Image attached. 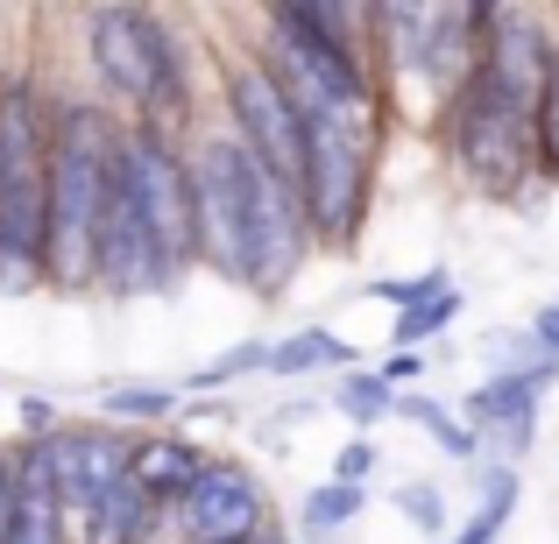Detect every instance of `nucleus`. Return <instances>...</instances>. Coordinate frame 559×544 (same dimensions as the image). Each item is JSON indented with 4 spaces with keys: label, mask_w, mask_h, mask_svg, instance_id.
I'll return each instance as SVG.
<instances>
[{
    "label": "nucleus",
    "mask_w": 559,
    "mask_h": 544,
    "mask_svg": "<svg viewBox=\"0 0 559 544\" xmlns=\"http://www.w3.org/2000/svg\"><path fill=\"white\" fill-rule=\"evenodd\" d=\"M552 50L559 36L546 28V14L496 8L475 71L439 107V142H447V164L461 170L467 191L524 198L532 184H546L538 178V99H546Z\"/></svg>",
    "instance_id": "f257e3e1"
},
{
    "label": "nucleus",
    "mask_w": 559,
    "mask_h": 544,
    "mask_svg": "<svg viewBox=\"0 0 559 544\" xmlns=\"http://www.w3.org/2000/svg\"><path fill=\"white\" fill-rule=\"evenodd\" d=\"M121 135H128V121L99 93L57 99V142H50V290H64V298L99 290V219H107Z\"/></svg>",
    "instance_id": "f03ea898"
},
{
    "label": "nucleus",
    "mask_w": 559,
    "mask_h": 544,
    "mask_svg": "<svg viewBox=\"0 0 559 544\" xmlns=\"http://www.w3.org/2000/svg\"><path fill=\"white\" fill-rule=\"evenodd\" d=\"M50 142L57 93L28 71L0 78V290L50 283Z\"/></svg>",
    "instance_id": "7ed1b4c3"
},
{
    "label": "nucleus",
    "mask_w": 559,
    "mask_h": 544,
    "mask_svg": "<svg viewBox=\"0 0 559 544\" xmlns=\"http://www.w3.org/2000/svg\"><path fill=\"white\" fill-rule=\"evenodd\" d=\"M85 64H93V93L121 121H156L185 135L191 50H185L178 22H164L156 8H135V0L85 8Z\"/></svg>",
    "instance_id": "20e7f679"
},
{
    "label": "nucleus",
    "mask_w": 559,
    "mask_h": 544,
    "mask_svg": "<svg viewBox=\"0 0 559 544\" xmlns=\"http://www.w3.org/2000/svg\"><path fill=\"white\" fill-rule=\"evenodd\" d=\"M390 142V128H355V121H312L305 135V227H312V247L326 255H347L361 241V219H369L376 198V156Z\"/></svg>",
    "instance_id": "39448f33"
},
{
    "label": "nucleus",
    "mask_w": 559,
    "mask_h": 544,
    "mask_svg": "<svg viewBox=\"0 0 559 544\" xmlns=\"http://www.w3.org/2000/svg\"><path fill=\"white\" fill-rule=\"evenodd\" d=\"M121 178L128 198H135L142 227H150L156 255H164L170 283L199 269V233H191V142L178 128L156 121H128L121 135Z\"/></svg>",
    "instance_id": "423d86ee"
},
{
    "label": "nucleus",
    "mask_w": 559,
    "mask_h": 544,
    "mask_svg": "<svg viewBox=\"0 0 559 544\" xmlns=\"http://www.w3.org/2000/svg\"><path fill=\"white\" fill-rule=\"evenodd\" d=\"M219 99H227V135L241 142L270 178L305 184V135H312V121H305V107L284 93V78L262 64V50L219 57Z\"/></svg>",
    "instance_id": "0eeeda50"
},
{
    "label": "nucleus",
    "mask_w": 559,
    "mask_h": 544,
    "mask_svg": "<svg viewBox=\"0 0 559 544\" xmlns=\"http://www.w3.org/2000/svg\"><path fill=\"white\" fill-rule=\"evenodd\" d=\"M241 219H248V276H241V290L284 298L290 276L305 269V255H319V247H312V227H305L298 184L270 178L248 149H241Z\"/></svg>",
    "instance_id": "6e6552de"
},
{
    "label": "nucleus",
    "mask_w": 559,
    "mask_h": 544,
    "mask_svg": "<svg viewBox=\"0 0 559 544\" xmlns=\"http://www.w3.org/2000/svg\"><path fill=\"white\" fill-rule=\"evenodd\" d=\"M191 233H199V269L241 283L248 276V219H241V142L227 128L191 142Z\"/></svg>",
    "instance_id": "1a4fd4ad"
},
{
    "label": "nucleus",
    "mask_w": 559,
    "mask_h": 544,
    "mask_svg": "<svg viewBox=\"0 0 559 544\" xmlns=\"http://www.w3.org/2000/svg\"><path fill=\"white\" fill-rule=\"evenodd\" d=\"M170 523L185 531V544H255V537L276 531L262 481L248 474L241 460H227V452L205 460V474L191 481V495L170 509Z\"/></svg>",
    "instance_id": "9d476101"
},
{
    "label": "nucleus",
    "mask_w": 559,
    "mask_h": 544,
    "mask_svg": "<svg viewBox=\"0 0 559 544\" xmlns=\"http://www.w3.org/2000/svg\"><path fill=\"white\" fill-rule=\"evenodd\" d=\"M128 460H135V432H121V424H107V418L57 424L50 432V467H57V488H64L71 517L107 503L128 481Z\"/></svg>",
    "instance_id": "9b49d317"
},
{
    "label": "nucleus",
    "mask_w": 559,
    "mask_h": 544,
    "mask_svg": "<svg viewBox=\"0 0 559 544\" xmlns=\"http://www.w3.org/2000/svg\"><path fill=\"white\" fill-rule=\"evenodd\" d=\"M8 544H79V517H71L64 488L50 467V438H14V523Z\"/></svg>",
    "instance_id": "f8f14e48"
},
{
    "label": "nucleus",
    "mask_w": 559,
    "mask_h": 544,
    "mask_svg": "<svg viewBox=\"0 0 559 544\" xmlns=\"http://www.w3.org/2000/svg\"><path fill=\"white\" fill-rule=\"evenodd\" d=\"M559 361H532V367H510V375H489L481 389H467V424L475 432H496L503 452H524L538 432V403H546Z\"/></svg>",
    "instance_id": "ddd939ff"
},
{
    "label": "nucleus",
    "mask_w": 559,
    "mask_h": 544,
    "mask_svg": "<svg viewBox=\"0 0 559 544\" xmlns=\"http://www.w3.org/2000/svg\"><path fill=\"white\" fill-rule=\"evenodd\" d=\"M205 460H213V452H205L199 438H185V432H135L128 481H135L142 495H156L164 509H178L185 495H191V481L205 474Z\"/></svg>",
    "instance_id": "4468645a"
},
{
    "label": "nucleus",
    "mask_w": 559,
    "mask_h": 544,
    "mask_svg": "<svg viewBox=\"0 0 559 544\" xmlns=\"http://www.w3.org/2000/svg\"><path fill=\"white\" fill-rule=\"evenodd\" d=\"M164 523H170V509L156 503V495H142L135 481H121L99 509L79 517V544H156Z\"/></svg>",
    "instance_id": "2eb2a0df"
},
{
    "label": "nucleus",
    "mask_w": 559,
    "mask_h": 544,
    "mask_svg": "<svg viewBox=\"0 0 559 544\" xmlns=\"http://www.w3.org/2000/svg\"><path fill=\"white\" fill-rule=\"evenodd\" d=\"M347 375L355 367V347L341 340V333H326V326H305V333H284V340L270 347V375L276 382H298V375Z\"/></svg>",
    "instance_id": "dca6fc26"
},
{
    "label": "nucleus",
    "mask_w": 559,
    "mask_h": 544,
    "mask_svg": "<svg viewBox=\"0 0 559 544\" xmlns=\"http://www.w3.org/2000/svg\"><path fill=\"white\" fill-rule=\"evenodd\" d=\"M185 410V382H114L99 389V418L107 424H170Z\"/></svg>",
    "instance_id": "f3484780"
},
{
    "label": "nucleus",
    "mask_w": 559,
    "mask_h": 544,
    "mask_svg": "<svg viewBox=\"0 0 559 544\" xmlns=\"http://www.w3.org/2000/svg\"><path fill=\"white\" fill-rule=\"evenodd\" d=\"M361 509H369V488H347V481H319V488L305 495V509H298V531H305V537H333V531H347Z\"/></svg>",
    "instance_id": "a211bd4d"
},
{
    "label": "nucleus",
    "mask_w": 559,
    "mask_h": 544,
    "mask_svg": "<svg viewBox=\"0 0 559 544\" xmlns=\"http://www.w3.org/2000/svg\"><path fill=\"white\" fill-rule=\"evenodd\" d=\"M518 495H524L518 474H510V467H496L489 488H481V503H475V517L453 531V544H496V537H503V523L518 517Z\"/></svg>",
    "instance_id": "6ab92c4d"
},
{
    "label": "nucleus",
    "mask_w": 559,
    "mask_h": 544,
    "mask_svg": "<svg viewBox=\"0 0 559 544\" xmlns=\"http://www.w3.org/2000/svg\"><path fill=\"white\" fill-rule=\"evenodd\" d=\"M396 418L425 424V432L439 438V452H447V460H475V452H481V432H475V424H453V410L432 403V396H396Z\"/></svg>",
    "instance_id": "aec40b11"
},
{
    "label": "nucleus",
    "mask_w": 559,
    "mask_h": 544,
    "mask_svg": "<svg viewBox=\"0 0 559 544\" xmlns=\"http://www.w3.org/2000/svg\"><path fill=\"white\" fill-rule=\"evenodd\" d=\"M396 396L404 389H390V382L369 375V367H347L341 389H333V410H341L347 424H382V418H396Z\"/></svg>",
    "instance_id": "412c9836"
},
{
    "label": "nucleus",
    "mask_w": 559,
    "mask_h": 544,
    "mask_svg": "<svg viewBox=\"0 0 559 544\" xmlns=\"http://www.w3.org/2000/svg\"><path fill=\"white\" fill-rule=\"evenodd\" d=\"M453 318H461V290H447V298L418 304V312H396V326H390V354H418V347L432 340L439 326H453Z\"/></svg>",
    "instance_id": "4be33fe9"
},
{
    "label": "nucleus",
    "mask_w": 559,
    "mask_h": 544,
    "mask_svg": "<svg viewBox=\"0 0 559 544\" xmlns=\"http://www.w3.org/2000/svg\"><path fill=\"white\" fill-rule=\"evenodd\" d=\"M255 367H270V347H262V340H248V347H234V354L205 361L199 375H185V396H199V389H219V382H241V375H255Z\"/></svg>",
    "instance_id": "5701e85b"
},
{
    "label": "nucleus",
    "mask_w": 559,
    "mask_h": 544,
    "mask_svg": "<svg viewBox=\"0 0 559 544\" xmlns=\"http://www.w3.org/2000/svg\"><path fill=\"white\" fill-rule=\"evenodd\" d=\"M538 178L559 184V50L546 71V99H538Z\"/></svg>",
    "instance_id": "b1692460"
},
{
    "label": "nucleus",
    "mask_w": 559,
    "mask_h": 544,
    "mask_svg": "<svg viewBox=\"0 0 559 544\" xmlns=\"http://www.w3.org/2000/svg\"><path fill=\"white\" fill-rule=\"evenodd\" d=\"M447 269H418V276H396V283H369V298L382 304H396V312H418V304H432V298H447Z\"/></svg>",
    "instance_id": "393cba45"
},
{
    "label": "nucleus",
    "mask_w": 559,
    "mask_h": 544,
    "mask_svg": "<svg viewBox=\"0 0 559 544\" xmlns=\"http://www.w3.org/2000/svg\"><path fill=\"white\" fill-rule=\"evenodd\" d=\"M396 509H404V523L425 531V537L447 531V495H439L432 481H404V488H396Z\"/></svg>",
    "instance_id": "a878e982"
},
{
    "label": "nucleus",
    "mask_w": 559,
    "mask_h": 544,
    "mask_svg": "<svg viewBox=\"0 0 559 544\" xmlns=\"http://www.w3.org/2000/svg\"><path fill=\"white\" fill-rule=\"evenodd\" d=\"M369 474H376V446H369V438H347V446L333 452V474H326V481H347V488H369Z\"/></svg>",
    "instance_id": "bb28decb"
},
{
    "label": "nucleus",
    "mask_w": 559,
    "mask_h": 544,
    "mask_svg": "<svg viewBox=\"0 0 559 544\" xmlns=\"http://www.w3.org/2000/svg\"><path fill=\"white\" fill-rule=\"evenodd\" d=\"M532 347H538V354H546V361H559V298H552L546 312L532 318Z\"/></svg>",
    "instance_id": "cd10ccee"
},
{
    "label": "nucleus",
    "mask_w": 559,
    "mask_h": 544,
    "mask_svg": "<svg viewBox=\"0 0 559 544\" xmlns=\"http://www.w3.org/2000/svg\"><path fill=\"white\" fill-rule=\"evenodd\" d=\"M8 523H14V446H0V544H8Z\"/></svg>",
    "instance_id": "c85d7f7f"
},
{
    "label": "nucleus",
    "mask_w": 559,
    "mask_h": 544,
    "mask_svg": "<svg viewBox=\"0 0 559 544\" xmlns=\"http://www.w3.org/2000/svg\"><path fill=\"white\" fill-rule=\"evenodd\" d=\"M376 375H382V382L396 389V382H418V375H425V361H418V354H390V361L376 367Z\"/></svg>",
    "instance_id": "c756f323"
},
{
    "label": "nucleus",
    "mask_w": 559,
    "mask_h": 544,
    "mask_svg": "<svg viewBox=\"0 0 559 544\" xmlns=\"http://www.w3.org/2000/svg\"><path fill=\"white\" fill-rule=\"evenodd\" d=\"M255 544H290V537H284V531H270V537H255Z\"/></svg>",
    "instance_id": "7c9ffc66"
}]
</instances>
